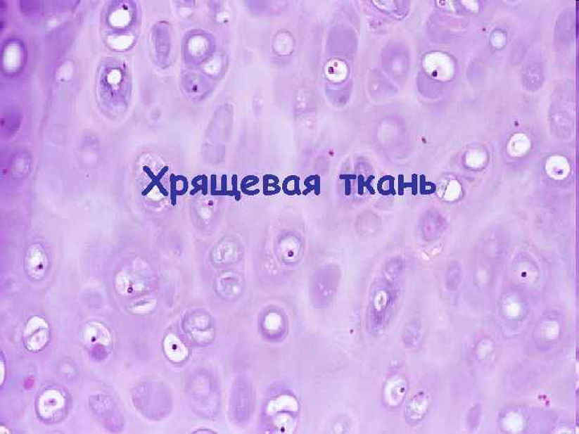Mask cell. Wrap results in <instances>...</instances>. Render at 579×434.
Instances as JSON below:
<instances>
[{
	"mask_svg": "<svg viewBox=\"0 0 579 434\" xmlns=\"http://www.w3.org/2000/svg\"><path fill=\"white\" fill-rule=\"evenodd\" d=\"M49 331L46 321L40 318L31 319L25 331V345L31 351H40L47 345Z\"/></svg>",
	"mask_w": 579,
	"mask_h": 434,
	"instance_id": "1",
	"label": "cell"
},
{
	"mask_svg": "<svg viewBox=\"0 0 579 434\" xmlns=\"http://www.w3.org/2000/svg\"><path fill=\"white\" fill-rule=\"evenodd\" d=\"M184 328L193 340L198 342L200 345H206L215 338V330L212 320L201 319V318L198 320H186V326Z\"/></svg>",
	"mask_w": 579,
	"mask_h": 434,
	"instance_id": "2",
	"label": "cell"
}]
</instances>
